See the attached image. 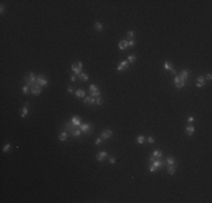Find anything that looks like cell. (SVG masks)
Listing matches in <instances>:
<instances>
[{"mask_svg":"<svg viewBox=\"0 0 212 203\" xmlns=\"http://www.w3.org/2000/svg\"><path fill=\"white\" fill-rule=\"evenodd\" d=\"M89 95H90L91 97H96V96H99L100 95V89L98 88V87H96L95 85H90L89 86V90H88Z\"/></svg>","mask_w":212,"mask_h":203,"instance_id":"cell-6","label":"cell"},{"mask_svg":"<svg viewBox=\"0 0 212 203\" xmlns=\"http://www.w3.org/2000/svg\"><path fill=\"white\" fill-rule=\"evenodd\" d=\"M204 85H205V78H204L203 76H199L196 79V87L201 88V87H203Z\"/></svg>","mask_w":212,"mask_h":203,"instance_id":"cell-15","label":"cell"},{"mask_svg":"<svg viewBox=\"0 0 212 203\" xmlns=\"http://www.w3.org/2000/svg\"><path fill=\"white\" fill-rule=\"evenodd\" d=\"M149 171H150V173H155V171H157L156 167H153L152 165H150L149 166Z\"/></svg>","mask_w":212,"mask_h":203,"instance_id":"cell-38","label":"cell"},{"mask_svg":"<svg viewBox=\"0 0 212 203\" xmlns=\"http://www.w3.org/2000/svg\"><path fill=\"white\" fill-rule=\"evenodd\" d=\"M170 71H171V74H173V75H177V74H176V70H175L174 68H173V69H171Z\"/></svg>","mask_w":212,"mask_h":203,"instance_id":"cell-44","label":"cell"},{"mask_svg":"<svg viewBox=\"0 0 212 203\" xmlns=\"http://www.w3.org/2000/svg\"><path fill=\"white\" fill-rule=\"evenodd\" d=\"M24 81H25V84L27 86L33 87L34 85H36V76L33 72H28V74L25 75V77H24Z\"/></svg>","mask_w":212,"mask_h":203,"instance_id":"cell-2","label":"cell"},{"mask_svg":"<svg viewBox=\"0 0 212 203\" xmlns=\"http://www.w3.org/2000/svg\"><path fill=\"white\" fill-rule=\"evenodd\" d=\"M167 171H168L169 175H174V173L176 171V166H175V164L174 165H168L167 166Z\"/></svg>","mask_w":212,"mask_h":203,"instance_id":"cell-21","label":"cell"},{"mask_svg":"<svg viewBox=\"0 0 212 203\" xmlns=\"http://www.w3.org/2000/svg\"><path fill=\"white\" fill-rule=\"evenodd\" d=\"M174 83H175V87H176V88H178V89H180L182 87H184V86H185V81L180 80L178 76H175Z\"/></svg>","mask_w":212,"mask_h":203,"instance_id":"cell-10","label":"cell"},{"mask_svg":"<svg viewBox=\"0 0 212 203\" xmlns=\"http://www.w3.org/2000/svg\"><path fill=\"white\" fill-rule=\"evenodd\" d=\"M79 129L81 130V132L85 133V134H91L94 132V129H93V124L91 123H84L79 125Z\"/></svg>","mask_w":212,"mask_h":203,"instance_id":"cell-3","label":"cell"},{"mask_svg":"<svg viewBox=\"0 0 212 203\" xmlns=\"http://www.w3.org/2000/svg\"><path fill=\"white\" fill-rule=\"evenodd\" d=\"M77 77H78L79 80H81V81H88V79H89V76L87 74H85V72H81V74H79Z\"/></svg>","mask_w":212,"mask_h":203,"instance_id":"cell-20","label":"cell"},{"mask_svg":"<svg viewBox=\"0 0 212 203\" xmlns=\"http://www.w3.org/2000/svg\"><path fill=\"white\" fill-rule=\"evenodd\" d=\"M127 44H129V46H134V45H136V41H134V40H129V41H127Z\"/></svg>","mask_w":212,"mask_h":203,"instance_id":"cell-35","label":"cell"},{"mask_svg":"<svg viewBox=\"0 0 212 203\" xmlns=\"http://www.w3.org/2000/svg\"><path fill=\"white\" fill-rule=\"evenodd\" d=\"M0 12H1V14L5 12V5H1V7H0Z\"/></svg>","mask_w":212,"mask_h":203,"instance_id":"cell-40","label":"cell"},{"mask_svg":"<svg viewBox=\"0 0 212 203\" xmlns=\"http://www.w3.org/2000/svg\"><path fill=\"white\" fill-rule=\"evenodd\" d=\"M134 36H136V32H134V31H129V32L127 33V41H129V40H133V38H134Z\"/></svg>","mask_w":212,"mask_h":203,"instance_id":"cell-26","label":"cell"},{"mask_svg":"<svg viewBox=\"0 0 212 203\" xmlns=\"http://www.w3.org/2000/svg\"><path fill=\"white\" fill-rule=\"evenodd\" d=\"M112 135H113V131H112V130L106 129V130H104L103 132L100 133V138H102V139H109Z\"/></svg>","mask_w":212,"mask_h":203,"instance_id":"cell-13","label":"cell"},{"mask_svg":"<svg viewBox=\"0 0 212 203\" xmlns=\"http://www.w3.org/2000/svg\"><path fill=\"white\" fill-rule=\"evenodd\" d=\"M136 59H137V56L134 55V54H130V55L127 56V62H129V63H134V62H136Z\"/></svg>","mask_w":212,"mask_h":203,"instance_id":"cell-28","label":"cell"},{"mask_svg":"<svg viewBox=\"0 0 212 203\" xmlns=\"http://www.w3.org/2000/svg\"><path fill=\"white\" fill-rule=\"evenodd\" d=\"M94 27H95V31H97V32H102V31H103V25H102V23H99V21H96Z\"/></svg>","mask_w":212,"mask_h":203,"instance_id":"cell-25","label":"cell"},{"mask_svg":"<svg viewBox=\"0 0 212 203\" xmlns=\"http://www.w3.org/2000/svg\"><path fill=\"white\" fill-rule=\"evenodd\" d=\"M70 79H71V81H76V79H77V76H76V75H72V76H71V78H70Z\"/></svg>","mask_w":212,"mask_h":203,"instance_id":"cell-41","label":"cell"},{"mask_svg":"<svg viewBox=\"0 0 212 203\" xmlns=\"http://www.w3.org/2000/svg\"><path fill=\"white\" fill-rule=\"evenodd\" d=\"M166 161H167L168 165H174V164H175V158H174V157H168Z\"/></svg>","mask_w":212,"mask_h":203,"instance_id":"cell-31","label":"cell"},{"mask_svg":"<svg viewBox=\"0 0 212 203\" xmlns=\"http://www.w3.org/2000/svg\"><path fill=\"white\" fill-rule=\"evenodd\" d=\"M106 158H108V153H107V151H100V152L97 153V156H96L97 161H99V162H103Z\"/></svg>","mask_w":212,"mask_h":203,"instance_id":"cell-8","label":"cell"},{"mask_svg":"<svg viewBox=\"0 0 212 203\" xmlns=\"http://www.w3.org/2000/svg\"><path fill=\"white\" fill-rule=\"evenodd\" d=\"M68 139V132L67 131H63V132H61L59 134V140L60 141H65Z\"/></svg>","mask_w":212,"mask_h":203,"instance_id":"cell-22","label":"cell"},{"mask_svg":"<svg viewBox=\"0 0 212 203\" xmlns=\"http://www.w3.org/2000/svg\"><path fill=\"white\" fill-rule=\"evenodd\" d=\"M189 76H190V71H187V70H182L180 72V75H178L180 79L183 80V81H186V79L189 78Z\"/></svg>","mask_w":212,"mask_h":203,"instance_id":"cell-14","label":"cell"},{"mask_svg":"<svg viewBox=\"0 0 212 203\" xmlns=\"http://www.w3.org/2000/svg\"><path fill=\"white\" fill-rule=\"evenodd\" d=\"M164 68H165L166 70H171V69H173V64H171L170 62L166 61L165 63H164Z\"/></svg>","mask_w":212,"mask_h":203,"instance_id":"cell-30","label":"cell"},{"mask_svg":"<svg viewBox=\"0 0 212 203\" xmlns=\"http://www.w3.org/2000/svg\"><path fill=\"white\" fill-rule=\"evenodd\" d=\"M9 150H10V143H6L5 146H3L2 151L3 152H7V151H9Z\"/></svg>","mask_w":212,"mask_h":203,"instance_id":"cell-33","label":"cell"},{"mask_svg":"<svg viewBox=\"0 0 212 203\" xmlns=\"http://www.w3.org/2000/svg\"><path fill=\"white\" fill-rule=\"evenodd\" d=\"M64 130L67 131V132H69L72 137H74V138H78V137H80L81 135V130L79 129V127H76L72 122H67V123L64 124Z\"/></svg>","mask_w":212,"mask_h":203,"instance_id":"cell-1","label":"cell"},{"mask_svg":"<svg viewBox=\"0 0 212 203\" xmlns=\"http://www.w3.org/2000/svg\"><path fill=\"white\" fill-rule=\"evenodd\" d=\"M96 105H98V106H102V105H103V98L100 97V96H98L97 99H96Z\"/></svg>","mask_w":212,"mask_h":203,"instance_id":"cell-32","label":"cell"},{"mask_svg":"<svg viewBox=\"0 0 212 203\" xmlns=\"http://www.w3.org/2000/svg\"><path fill=\"white\" fill-rule=\"evenodd\" d=\"M74 94H76L77 97H85L86 96V93L84 89H77V90L74 91Z\"/></svg>","mask_w":212,"mask_h":203,"instance_id":"cell-23","label":"cell"},{"mask_svg":"<svg viewBox=\"0 0 212 203\" xmlns=\"http://www.w3.org/2000/svg\"><path fill=\"white\" fill-rule=\"evenodd\" d=\"M42 91V87L38 85H34L33 87H31V93H32L34 96H38V95L41 94Z\"/></svg>","mask_w":212,"mask_h":203,"instance_id":"cell-9","label":"cell"},{"mask_svg":"<svg viewBox=\"0 0 212 203\" xmlns=\"http://www.w3.org/2000/svg\"><path fill=\"white\" fill-rule=\"evenodd\" d=\"M127 47H129V44H127V40H123V41H120L118 42V49L120 50H127Z\"/></svg>","mask_w":212,"mask_h":203,"instance_id":"cell-19","label":"cell"},{"mask_svg":"<svg viewBox=\"0 0 212 203\" xmlns=\"http://www.w3.org/2000/svg\"><path fill=\"white\" fill-rule=\"evenodd\" d=\"M102 142H103V139H102V138H97L96 140H95V144H96V146H99V144H102Z\"/></svg>","mask_w":212,"mask_h":203,"instance_id":"cell-34","label":"cell"},{"mask_svg":"<svg viewBox=\"0 0 212 203\" xmlns=\"http://www.w3.org/2000/svg\"><path fill=\"white\" fill-rule=\"evenodd\" d=\"M206 79H208V81H211V79H212L211 74H208V76H206Z\"/></svg>","mask_w":212,"mask_h":203,"instance_id":"cell-42","label":"cell"},{"mask_svg":"<svg viewBox=\"0 0 212 203\" xmlns=\"http://www.w3.org/2000/svg\"><path fill=\"white\" fill-rule=\"evenodd\" d=\"M68 93L69 94H74V89L71 88V87H68Z\"/></svg>","mask_w":212,"mask_h":203,"instance_id":"cell-43","label":"cell"},{"mask_svg":"<svg viewBox=\"0 0 212 203\" xmlns=\"http://www.w3.org/2000/svg\"><path fill=\"white\" fill-rule=\"evenodd\" d=\"M71 70L74 71L76 76H78L79 74H81V70H83V62L81 61L74 62V63L71 64Z\"/></svg>","mask_w":212,"mask_h":203,"instance_id":"cell-4","label":"cell"},{"mask_svg":"<svg viewBox=\"0 0 212 203\" xmlns=\"http://www.w3.org/2000/svg\"><path fill=\"white\" fill-rule=\"evenodd\" d=\"M194 132H195L194 125H187V127L185 128V133L189 135V137H192V135L194 134Z\"/></svg>","mask_w":212,"mask_h":203,"instance_id":"cell-17","label":"cell"},{"mask_svg":"<svg viewBox=\"0 0 212 203\" xmlns=\"http://www.w3.org/2000/svg\"><path fill=\"white\" fill-rule=\"evenodd\" d=\"M161 156H162V151H160V150H155L153 151V153H152V156L149 158V161H153V160H156V159H159V158H161Z\"/></svg>","mask_w":212,"mask_h":203,"instance_id":"cell-12","label":"cell"},{"mask_svg":"<svg viewBox=\"0 0 212 203\" xmlns=\"http://www.w3.org/2000/svg\"><path fill=\"white\" fill-rule=\"evenodd\" d=\"M151 165H152L153 167H156V169H159V168H162L165 166V161H162L160 159H156V160L151 161Z\"/></svg>","mask_w":212,"mask_h":203,"instance_id":"cell-11","label":"cell"},{"mask_svg":"<svg viewBox=\"0 0 212 203\" xmlns=\"http://www.w3.org/2000/svg\"><path fill=\"white\" fill-rule=\"evenodd\" d=\"M137 142H138L139 144H143L144 142H146V138H144L143 135H138V137H137Z\"/></svg>","mask_w":212,"mask_h":203,"instance_id":"cell-27","label":"cell"},{"mask_svg":"<svg viewBox=\"0 0 212 203\" xmlns=\"http://www.w3.org/2000/svg\"><path fill=\"white\" fill-rule=\"evenodd\" d=\"M23 93H24L25 95H28V94H30V93H31V87H30V86H27V85L24 86V87H23Z\"/></svg>","mask_w":212,"mask_h":203,"instance_id":"cell-29","label":"cell"},{"mask_svg":"<svg viewBox=\"0 0 212 203\" xmlns=\"http://www.w3.org/2000/svg\"><path fill=\"white\" fill-rule=\"evenodd\" d=\"M36 85L41 87H46L47 86V78L44 75H37L36 76Z\"/></svg>","mask_w":212,"mask_h":203,"instance_id":"cell-5","label":"cell"},{"mask_svg":"<svg viewBox=\"0 0 212 203\" xmlns=\"http://www.w3.org/2000/svg\"><path fill=\"white\" fill-rule=\"evenodd\" d=\"M84 104H86V105H96V99H95V97L89 96V97H86L84 99Z\"/></svg>","mask_w":212,"mask_h":203,"instance_id":"cell-16","label":"cell"},{"mask_svg":"<svg viewBox=\"0 0 212 203\" xmlns=\"http://www.w3.org/2000/svg\"><path fill=\"white\" fill-rule=\"evenodd\" d=\"M27 106H28V104H26V105L21 108V118H26L27 114H28V107H27Z\"/></svg>","mask_w":212,"mask_h":203,"instance_id":"cell-24","label":"cell"},{"mask_svg":"<svg viewBox=\"0 0 212 203\" xmlns=\"http://www.w3.org/2000/svg\"><path fill=\"white\" fill-rule=\"evenodd\" d=\"M129 64L130 63L127 62V60H123V61H121L117 64L116 69H117V71H124V70H127V68H129Z\"/></svg>","mask_w":212,"mask_h":203,"instance_id":"cell-7","label":"cell"},{"mask_svg":"<svg viewBox=\"0 0 212 203\" xmlns=\"http://www.w3.org/2000/svg\"><path fill=\"white\" fill-rule=\"evenodd\" d=\"M71 122H72L76 127H79L80 124H81V118H80V116H78V115H74V116H72V118H71Z\"/></svg>","mask_w":212,"mask_h":203,"instance_id":"cell-18","label":"cell"},{"mask_svg":"<svg viewBox=\"0 0 212 203\" xmlns=\"http://www.w3.org/2000/svg\"><path fill=\"white\" fill-rule=\"evenodd\" d=\"M147 141L149 142V143H153V142H155V138L150 135V137H148L147 138Z\"/></svg>","mask_w":212,"mask_h":203,"instance_id":"cell-36","label":"cell"},{"mask_svg":"<svg viewBox=\"0 0 212 203\" xmlns=\"http://www.w3.org/2000/svg\"><path fill=\"white\" fill-rule=\"evenodd\" d=\"M108 159H109V162H111L112 165H114L115 162H116V158H114V157H108Z\"/></svg>","mask_w":212,"mask_h":203,"instance_id":"cell-37","label":"cell"},{"mask_svg":"<svg viewBox=\"0 0 212 203\" xmlns=\"http://www.w3.org/2000/svg\"><path fill=\"white\" fill-rule=\"evenodd\" d=\"M194 121H195V118H193V116H189V118H187V122H189V123H193Z\"/></svg>","mask_w":212,"mask_h":203,"instance_id":"cell-39","label":"cell"}]
</instances>
